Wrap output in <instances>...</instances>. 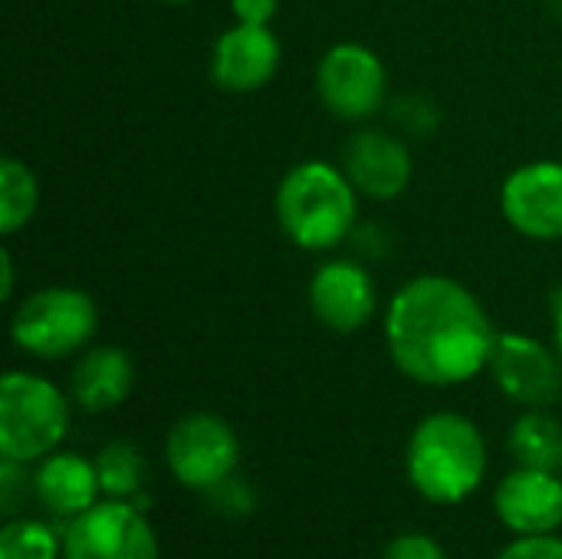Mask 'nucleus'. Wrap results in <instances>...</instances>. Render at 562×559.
Wrapping results in <instances>:
<instances>
[{"label": "nucleus", "mask_w": 562, "mask_h": 559, "mask_svg": "<svg viewBox=\"0 0 562 559\" xmlns=\"http://www.w3.org/2000/svg\"><path fill=\"white\" fill-rule=\"evenodd\" d=\"M382 336L405 379L454 389L487 372L497 329L471 287L445 273H422L389 300Z\"/></svg>", "instance_id": "1"}, {"label": "nucleus", "mask_w": 562, "mask_h": 559, "mask_svg": "<svg viewBox=\"0 0 562 559\" xmlns=\"http://www.w3.org/2000/svg\"><path fill=\"white\" fill-rule=\"evenodd\" d=\"M359 191L342 165L306 158L293 165L273 194V214L290 244L306 254H329L342 247L359 221Z\"/></svg>", "instance_id": "2"}, {"label": "nucleus", "mask_w": 562, "mask_h": 559, "mask_svg": "<svg viewBox=\"0 0 562 559\" xmlns=\"http://www.w3.org/2000/svg\"><path fill=\"white\" fill-rule=\"evenodd\" d=\"M408 484L438 507L464 504L487 478V441L474 418L461 412L425 415L405 448Z\"/></svg>", "instance_id": "3"}, {"label": "nucleus", "mask_w": 562, "mask_h": 559, "mask_svg": "<svg viewBox=\"0 0 562 559\" xmlns=\"http://www.w3.org/2000/svg\"><path fill=\"white\" fill-rule=\"evenodd\" d=\"M72 399L46 376L10 369L0 379V458L36 465L59 451L69 432Z\"/></svg>", "instance_id": "4"}, {"label": "nucleus", "mask_w": 562, "mask_h": 559, "mask_svg": "<svg viewBox=\"0 0 562 559\" xmlns=\"http://www.w3.org/2000/svg\"><path fill=\"white\" fill-rule=\"evenodd\" d=\"M99 333V306L95 300L66 283L40 287L23 297L10 316V339L20 353L56 362L79 356Z\"/></svg>", "instance_id": "5"}, {"label": "nucleus", "mask_w": 562, "mask_h": 559, "mask_svg": "<svg viewBox=\"0 0 562 559\" xmlns=\"http://www.w3.org/2000/svg\"><path fill=\"white\" fill-rule=\"evenodd\" d=\"M165 465L181 488L207 494L221 481L237 474L240 438L227 418L214 412H188L168 428Z\"/></svg>", "instance_id": "6"}, {"label": "nucleus", "mask_w": 562, "mask_h": 559, "mask_svg": "<svg viewBox=\"0 0 562 559\" xmlns=\"http://www.w3.org/2000/svg\"><path fill=\"white\" fill-rule=\"evenodd\" d=\"M316 96L339 122L372 119L389 96V69L382 56L356 40L333 43L316 63Z\"/></svg>", "instance_id": "7"}, {"label": "nucleus", "mask_w": 562, "mask_h": 559, "mask_svg": "<svg viewBox=\"0 0 562 559\" xmlns=\"http://www.w3.org/2000/svg\"><path fill=\"white\" fill-rule=\"evenodd\" d=\"M63 559H161L158 534L132 501L102 497L63 524Z\"/></svg>", "instance_id": "8"}, {"label": "nucleus", "mask_w": 562, "mask_h": 559, "mask_svg": "<svg viewBox=\"0 0 562 559\" xmlns=\"http://www.w3.org/2000/svg\"><path fill=\"white\" fill-rule=\"evenodd\" d=\"M487 376L520 409H550L562 399V356L527 333L497 329Z\"/></svg>", "instance_id": "9"}, {"label": "nucleus", "mask_w": 562, "mask_h": 559, "mask_svg": "<svg viewBox=\"0 0 562 559\" xmlns=\"http://www.w3.org/2000/svg\"><path fill=\"white\" fill-rule=\"evenodd\" d=\"M306 303L319 326H326L329 333L349 336V333H359L375 316L379 287L362 260L333 257L313 270L306 283Z\"/></svg>", "instance_id": "10"}, {"label": "nucleus", "mask_w": 562, "mask_h": 559, "mask_svg": "<svg viewBox=\"0 0 562 559\" xmlns=\"http://www.w3.org/2000/svg\"><path fill=\"white\" fill-rule=\"evenodd\" d=\"M501 214L527 241H562V161H527L501 185Z\"/></svg>", "instance_id": "11"}, {"label": "nucleus", "mask_w": 562, "mask_h": 559, "mask_svg": "<svg viewBox=\"0 0 562 559\" xmlns=\"http://www.w3.org/2000/svg\"><path fill=\"white\" fill-rule=\"evenodd\" d=\"M342 171L369 201H395L415 178V158L389 128H356L342 145Z\"/></svg>", "instance_id": "12"}, {"label": "nucleus", "mask_w": 562, "mask_h": 559, "mask_svg": "<svg viewBox=\"0 0 562 559\" xmlns=\"http://www.w3.org/2000/svg\"><path fill=\"white\" fill-rule=\"evenodd\" d=\"M494 514L514 537H547L562 527V474L517 465L494 491Z\"/></svg>", "instance_id": "13"}, {"label": "nucleus", "mask_w": 562, "mask_h": 559, "mask_svg": "<svg viewBox=\"0 0 562 559\" xmlns=\"http://www.w3.org/2000/svg\"><path fill=\"white\" fill-rule=\"evenodd\" d=\"M280 40L270 26L237 23L227 26L211 49V79L217 89L247 96L263 89L280 69Z\"/></svg>", "instance_id": "14"}, {"label": "nucleus", "mask_w": 562, "mask_h": 559, "mask_svg": "<svg viewBox=\"0 0 562 559\" xmlns=\"http://www.w3.org/2000/svg\"><path fill=\"white\" fill-rule=\"evenodd\" d=\"M30 491L36 504L63 524L102 501L95 461L76 451H53L36 461Z\"/></svg>", "instance_id": "15"}, {"label": "nucleus", "mask_w": 562, "mask_h": 559, "mask_svg": "<svg viewBox=\"0 0 562 559\" xmlns=\"http://www.w3.org/2000/svg\"><path fill=\"white\" fill-rule=\"evenodd\" d=\"M135 389V362L122 346L99 343L79 353L69 372V399L89 415L119 409Z\"/></svg>", "instance_id": "16"}, {"label": "nucleus", "mask_w": 562, "mask_h": 559, "mask_svg": "<svg viewBox=\"0 0 562 559\" xmlns=\"http://www.w3.org/2000/svg\"><path fill=\"white\" fill-rule=\"evenodd\" d=\"M507 451L524 468L560 471L562 474V425L547 409H527L507 435Z\"/></svg>", "instance_id": "17"}, {"label": "nucleus", "mask_w": 562, "mask_h": 559, "mask_svg": "<svg viewBox=\"0 0 562 559\" xmlns=\"http://www.w3.org/2000/svg\"><path fill=\"white\" fill-rule=\"evenodd\" d=\"M95 471H99V488H102V497H112V501H132L145 491V455L132 445V441H105L99 451H95Z\"/></svg>", "instance_id": "18"}, {"label": "nucleus", "mask_w": 562, "mask_h": 559, "mask_svg": "<svg viewBox=\"0 0 562 559\" xmlns=\"http://www.w3.org/2000/svg\"><path fill=\"white\" fill-rule=\"evenodd\" d=\"M40 208V181L26 161L7 155L0 158V234L23 231Z\"/></svg>", "instance_id": "19"}, {"label": "nucleus", "mask_w": 562, "mask_h": 559, "mask_svg": "<svg viewBox=\"0 0 562 559\" xmlns=\"http://www.w3.org/2000/svg\"><path fill=\"white\" fill-rule=\"evenodd\" d=\"M0 559H63V534L40 517H7L0 527Z\"/></svg>", "instance_id": "20"}, {"label": "nucleus", "mask_w": 562, "mask_h": 559, "mask_svg": "<svg viewBox=\"0 0 562 559\" xmlns=\"http://www.w3.org/2000/svg\"><path fill=\"white\" fill-rule=\"evenodd\" d=\"M204 497H207L211 511H214L217 517H224V521H247V517L257 511V504H260L257 488H254L247 478H240V474H231L227 481H221V484H217L214 491H207Z\"/></svg>", "instance_id": "21"}, {"label": "nucleus", "mask_w": 562, "mask_h": 559, "mask_svg": "<svg viewBox=\"0 0 562 559\" xmlns=\"http://www.w3.org/2000/svg\"><path fill=\"white\" fill-rule=\"evenodd\" d=\"M382 559H448V550L441 547L438 537L422 534V530H408L389 540Z\"/></svg>", "instance_id": "22"}, {"label": "nucleus", "mask_w": 562, "mask_h": 559, "mask_svg": "<svg viewBox=\"0 0 562 559\" xmlns=\"http://www.w3.org/2000/svg\"><path fill=\"white\" fill-rule=\"evenodd\" d=\"M33 484V474L26 465L13 458H0V511L3 517H16V504L26 497V488Z\"/></svg>", "instance_id": "23"}, {"label": "nucleus", "mask_w": 562, "mask_h": 559, "mask_svg": "<svg viewBox=\"0 0 562 559\" xmlns=\"http://www.w3.org/2000/svg\"><path fill=\"white\" fill-rule=\"evenodd\" d=\"M392 119H395L402 128L415 132V135H428V132H435V125H438V109H435L428 99H422V96H402V99L392 105Z\"/></svg>", "instance_id": "24"}, {"label": "nucleus", "mask_w": 562, "mask_h": 559, "mask_svg": "<svg viewBox=\"0 0 562 559\" xmlns=\"http://www.w3.org/2000/svg\"><path fill=\"white\" fill-rule=\"evenodd\" d=\"M497 559H562V537H517L497 554Z\"/></svg>", "instance_id": "25"}, {"label": "nucleus", "mask_w": 562, "mask_h": 559, "mask_svg": "<svg viewBox=\"0 0 562 559\" xmlns=\"http://www.w3.org/2000/svg\"><path fill=\"white\" fill-rule=\"evenodd\" d=\"M280 0H231V13L237 23H260L270 26V20L277 16Z\"/></svg>", "instance_id": "26"}, {"label": "nucleus", "mask_w": 562, "mask_h": 559, "mask_svg": "<svg viewBox=\"0 0 562 559\" xmlns=\"http://www.w3.org/2000/svg\"><path fill=\"white\" fill-rule=\"evenodd\" d=\"M13 280H16V264H13V254L3 247L0 250V300L13 297Z\"/></svg>", "instance_id": "27"}, {"label": "nucleus", "mask_w": 562, "mask_h": 559, "mask_svg": "<svg viewBox=\"0 0 562 559\" xmlns=\"http://www.w3.org/2000/svg\"><path fill=\"white\" fill-rule=\"evenodd\" d=\"M553 346L562 356V290H557L553 297Z\"/></svg>", "instance_id": "28"}, {"label": "nucleus", "mask_w": 562, "mask_h": 559, "mask_svg": "<svg viewBox=\"0 0 562 559\" xmlns=\"http://www.w3.org/2000/svg\"><path fill=\"white\" fill-rule=\"evenodd\" d=\"M547 3H550V10H553V13H560L562 16V0H547Z\"/></svg>", "instance_id": "29"}, {"label": "nucleus", "mask_w": 562, "mask_h": 559, "mask_svg": "<svg viewBox=\"0 0 562 559\" xmlns=\"http://www.w3.org/2000/svg\"><path fill=\"white\" fill-rule=\"evenodd\" d=\"M161 3H171V7H184V3H194V0H161Z\"/></svg>", "instance_id": "30"}]
</instances>
